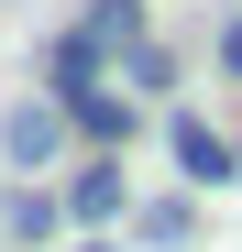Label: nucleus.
Returning a JSON list of instances; mask_svg holds the SVG:
<instances>
[{
	"instance_id": "20e7f679",
	"label": "nucleus",
	"mask_w": 242,
	"mask_h": 252,
	"mask_svg": "<svg viewBox=\"0 0 242 252\" xmlns=\"http://www.w3.org/2000/svg\"><path fill=\"white\" fill-rule=\"evenodd\" d=\"M0 154H11L22 176H44V164L66 154V110H55V99H22L11 121H0Z\"/></svg>"
},
{
	"instance_id": "39448f33",
	"label": "nucleus",
	"mask_w": 242,
	"mask_h": 252,
	"mask_svg": "<svg viewBox=\"0 0 242 252\" xmlns=\"http://www.w3.org/2000/svg\"><path fill=\"white\" fill-rule=\"evenodd\" d=\"M77 33H88V44H99L110 66H132V55L154 44V22H143V0H88V11H77Z\"/></svg>"
},
{
	"instance_id": "6e6552de",
	"label": "nucleus",
	"mask_w": 242,
	"mask_h": 252,
	"mask_svg": "<svg viewBox=\"0 0 242 252\" xmlns=\"http://www.w3.org/2000/svg\"><path fill=\"white\" fill-rule=\"evenodd\" d=\"M121 88H132V99H176V55H165V44H143L132 66H121Z\"/></svg>"
},
{
	"instance_id": "9d476101",
	"label": "nucleus",
	"mask_w": 242,
	"mask_h": 252,
	"mask_svg": "<svg viewBox=\"0 0 242 252\" xmlns=\"http://www.w3.org/2000/svg\"><path fill=\"white\" fill-rule=\"evenodd\" d=\"M77 252H121V241H77Z\"/></svg>"
},
{
	"instance_id": "423d86ee",
	"label": "nucleus",
	"mask_w": 242,
	"mask_h": 252,
	"mask_svg": "<svg viewBox=\"0 0 242 252\" xmlns=\"http://www.w3.org/2000/svg\"><path fill=\"white\" fill-rule=\"evenodd\" d=\"M0 230H11V241H55V230H66V187H33V176H22L11 208H0Z\"/></svg>"
},
{
	"instance_id": "0eeeda50",
	"label": "nucleus",
	"mask_w": 242,
	"mask_h": 252,
	"mask_svg": "<svg viewBox=\"0 0 242 252\" xmlns=\"http://www.w3.org/2000/svg\"><path fill=\"white\" fill-rule=\"evenodd\" d=\"M132 230H143L154 252H187V241H198V208H187V197H132Z\"/></svg>"
},
{
	"instance_id": "1a4fd4ad",
	"label": "nucleus",
	"mask_w": 242,
	"mask_h": 252,
	"mask_svg": "<svg viewBox=\"0 0 242 252\" xmlns=\"http://www.w3.org/2000/svg\"><path fill=\"white\" fill-rule=\"evenodd\" d=\"M220 77H242V22H220Z\"/></svg>"
},
{
	"instance_id": "f257e3e1",
	"label": "nucleus",
	"mask_w": 242,
	"mask_h": 252,
	"mask_svg": "<svg viewBox=\"0 0 242 252\" xmlns=\"http://www.w3.org/2000/svg\"><path fill=\"white\" fill-rule=\"evenodd\" d=\"M55 110H66V132L88 143V154H121V143L143 132V99H132V88H110V77H99V88H66Z\"/></svg>"
},
{
	"instance_id": "7ed1b4c3",
	"label": "nucleus",
	"mask_w": 242,
	"mask_h": 252,
	"mask_svg": "<svg viewBox=\"0 0 242 252\" xmlns=\"http://www.w3.org/2000/svg\"><path fill=\"white\" fill-rule=\"evenodd\" d=\"M165 154H176V176H187V187H231V164H242V143H220L198 110L165 121Z\"/></svg>"
},
{
	"instance_id": "f03ea898",
	"label": "nucleus",
	"mask_w": 242,
	"mask_h": 252,
	"mask_svg": "<svg viewBox=\"0 0 242 252\" xmlns=\"http://www.w3.org/2000/svg\"><path fill=\"white\" fill-rule=\"evenodd\" d=\"M66 220L77 230H110V220H132V176H121V154H88L66 176Z\"/></svg>"
}]
</instances>
